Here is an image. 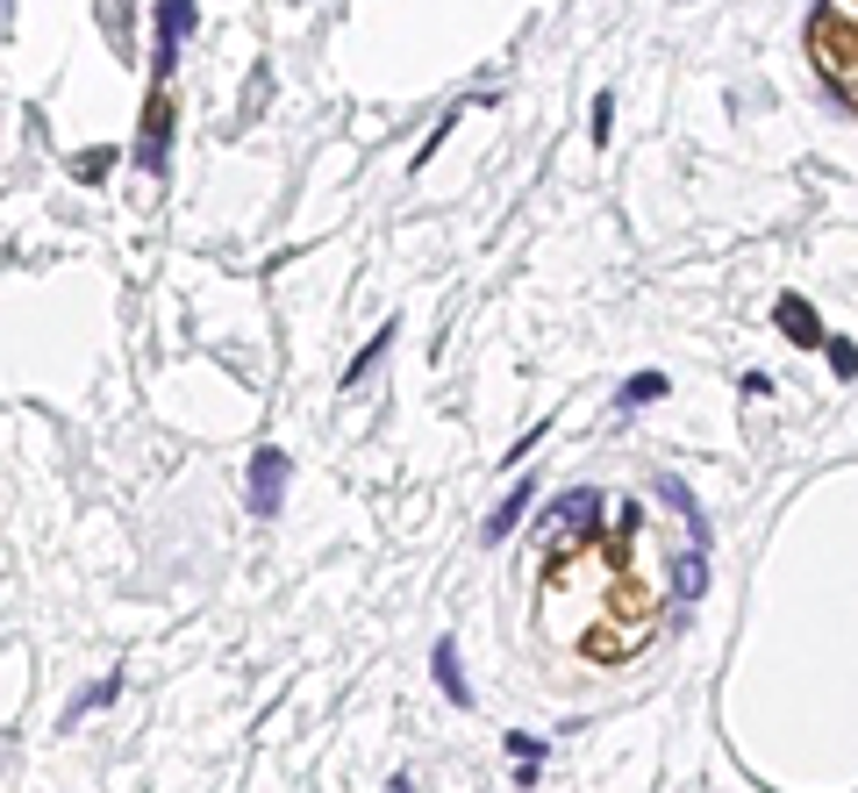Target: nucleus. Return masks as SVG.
Returning <instances> with one entry per match:
<instances>
[{"label": "nucleus", "instance_id": "nucleus-8", "mask_svg": "<svg viewBox=\"0 0 858 793\" xmlns=\"http://www.w3.org/2000/svg\"><path fill=\"white\" fill-rule=\"evenodd\" d=\"M530 500H537V486H530V479H522V486H516V494H508V500H501V508H494V515H487V543H501V537H508V529H516V522H522V508H530Z\"/></svg>", "mask_w": 858, "mask_h": 793}, {"label": "nucleus", "instance_id": "nucleus-9", "mask_svg": "<svg viewBox=\"0 0 858 793\" xmlns=\"http://www.w3.org/2000/svg\"><path fill=\"white\" fill-rule=\"evenodd\" d=\"M658 393H666V372H637V379H629L623 393H615V401H623V408H652Z\"/></svg>", "mask_w": 858, "mask_h": 793}, {"label": "nucleus", "instance_id": "nucleus-2", "mask_svg": "<svg viewBox=\"0 0 858 793\" xmlns=\"http://www.w3.org/2000/svg\"><path fill=\"white\" fill-rule=\"evenodd\" d=\"M286 479H294L286 451L258 444V457H251V508H258V515H279V500H286Z\"/></svg>", "mask_w": 858, "mask_h": 793}, {"label": "nucleus", "instance_id": "nucleus-1", "mask_svg": "<svg viewBox=\"0 0 858 793\" xmlns=\"http://www.w3.org/2000/svg\"><path fill=\"white\" fill-rule=\"evenodd\" d=\"M165 150H172V94H150L144 101V129H137V165L144 172H165Z\"/></svg>", "mask_w": 858, "mask_h": 793}, {"label": "nucleus", "instance_id": "nucleus-4", "mask_svg": "<svg viewBox=\"0 0 858 793\" xmlns=\"http://www.w3.org/2000/svg\"><path fill=\"white\" fill-rule=\"evenodd\" d=\"M193 36V0H158V51H150V65H158V86H165V72H172V57H179V43Z\"/></svg>", "mask_w": 858, "mask_h": 793}, {"label": "nucleus", "instance_id": "nucleus-6", "mask_svg": "<svg viewBox=\"0 0 858 793\" xmlns=\"http://www.w3.org/2000/svg\"><path fill=\"white\" fill-rule=\"evenodd\" d=\"M436 686H444L451 708H473V686L458 673V636H436Z\"/></svg>", "mask_w": 858, "mask_h": 793}, {"label": "nucleus", "instance_id": "nucleus-5", "mask_svg": "<svg viewBox=\"0 0 858 793\" xmlns=\"http://www.w3.org/2000/svg\"><path fill=\"white\" fill-rule=\"evenodd\" d=\"M773 315H780V329H787V337L802 343V350H823V343H830V329L816 323V308H808L802 294H780V300H773Z\"/></svg>", "mask_w": 858, "mask_h": 793}, {"label": "nucleus", "instance_id": "nucleus-12", "mask_svg": "<svg viewBox=\"0 0 858 793\" xmlns=\"http://www.w3.org/2000/svg\"><path fill=\"white\" fill-rule=\"evenodd\" d=\"M586 136H594V144H608V136H615V101H608V94H601L594 115H586Z\"/></svg>", "mask_w": 858, "mask_h": 793}, {"label": "nucleus", "instance_id": "nucleus-7", "mask_svg": "<svg viewBox=\"0 0 858 793\" xmlns=\"http://www.w3.org/2000/svg\"><path fill=\"white\" fill-rule=\"evenodd\" d=\"M394 337H401V323H380V337H372V343L358 350L351 364H343V387H366V372H372V364L386 358V343H394Z\"/></svg>", "mask_w": 858, "mask_h": 793}, {"label": "nucleus", "instance_id": "nucleus-14", "mask_svg": "<svg viewBox=\"0 0 858 793\" xmlns=\"http://www.w3.org/2000/svg\"><path fill=\"white\" fill-rule=\"evenodd\" d=\"M108 165H115V150H80V158H72V172H80V179H100Z\"/></svg>", "mask_w": 858, "mask_h": 793}, {"label": "nucleus", "instance_id": "nucleus-11", "mask_svg": "<svg viewBox=\"0 0 858 793\" xmlns=\"http://www.w3.org/2000/svg\"><path fill=\"white\" fill-rule=\"evenodd\" d=\"M115 694H123V679H100V686H94V694H80V700H72V708H65V729H72V722H80V715H86V708H108V700H115Z\"/></svg>", "mask_w": 858, "mask_h": 793}, {"label": "nucleus", "instance_id": "nucleus-15", "mask_svg": "<svg viewBox=\"0 0 858 793\" xmlns=\"http://www.w3.org/2000/svg\"><path fill=\"white\" fill-rule=\"evenodd\" d=\"M508 751H516L522 765H537V751H544V737H522V729H516V737H508Z\"/></svg>", "mask_w": 858, "mask_h": 793}, {"label": "nucleus", "instance_id": "nucleus-10", "mask_svg": "<svg viewBox=\"0 0 858 793\" xmlns=\"http://www.w3.org/2000/svg\"><path fill=\"white\" fill-rule=\"evenodd\" d=\"M672 586H680V601H695L701 586H709V572H701V551H687V558H672Z\"/></svg>", "mask_w": 858, "mask_h": 793}, {"label": "nucleus", "instance_id": "nucleus-3", "mask_svg": "<svg viewBox=\"0 0 858 793\" xmlns=\"http://www.w3.org/2000/svg\"><path fill=\"white\" fill-rule=\"evenodd\" d=\"M551 522H559V543H586V537H601V494H594V486H572V494H559Z\"/></svg>", "mask_w": 858, "mask_h": 793}, {"label": "nucleus", "instance_id": "nucleus-13", "mask_svg": "<svg viewBox=\"0 0 858 793\" xmlns=\"http://www.w3.org/2000/svg\"><path fill=\"white\" fill-rule=\"evenodd\" d=\"M823 350H830V364H837V379H858V350H851L845 337H830V343H823Z\"/></svg>", "mask_w": 858, "mask_h": 793}]
</instances>
